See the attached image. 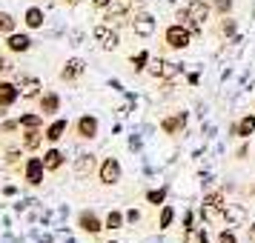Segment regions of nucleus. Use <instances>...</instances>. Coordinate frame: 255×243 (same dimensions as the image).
Listing matches in <instances>:
<instances>
[{
	"label": "nucleus",
	"mask_w": 255,
	"mask_h": 243,
	"mask_svg": "<svg viewBox=\"0 0 255 243\" xmlns=\"http://www.w3.org/2000/svg\"><path fill=\"white\" fill-rule=\"evenodd\" d=\"M127 12H129V0H112V6H106V14H104V20L106 26H112V29H118V26H124L127 23Z\"/></svg>",
	"instance_id": "obj_1"
},
{
	"label": "nucleus",
	"mask_w": 255,
	"mask_h": 243,
	"mask_svg": "<svg viewBox=\"0 0 255 243\" xmlns=\"http://www.w3.org/2000/svg\"><path fill=\"white\" fill-rule=\"evenodd\" d=\"M149 75L152 78H161V81H175L178 75H181V66L172 63V60H152L149 63Z\"/></svg>",
	"instance_id": "obj_2"
},
{
	"label": "nucleus",
	"mask_w": 255,
	"mask_h": 243,
	"mask_svg": "<svg viewBox=\"0 0 255 243\" xmlns=\"http://www.w3.org/2000/svg\"><path fill=\"white\" fill-rule=\"evenodd\" d=\"M163 40H166L172 49H186V46H189V40H192V32H189L186 26L175 23V26H169V29H166Z\"/></svg>",
	"instance_id": "obj_3"
},
{
	"label": "nucleus",
	"mask_w": 255,
	"mask_h": 243,
	"mask_svg": "<svg viewBox=\"0 0 255 243\" xmlns=\"http://www.w3.org/2000/svg\"><path fill=\"white\" fill-rule=\"evenodd\" d=\"M224 223L227 226H247L250 223V212L241 203H227V209H224Z\"/></svg>",
	"instance_id": "obj_4"
},
{
	"label": "nucleus",
	"mask_w": 255,
	"mask_h": 243,
	"mask_svg": "<svg viewBox=\"0 0 255 243\" xmlns=\"http://www.w3.org/2000/svg\"><path fill=\"white\" fill-rule=\"evenodd\" d=\"M92 35H95V40H98L104 49H109V52L121 46V37H118V32L112 29V26H106V23H104V26H95Z\"/></svg>",
	"instance_id": "obj_5"
},
{
	"label": "nucleus",
	"mask_w": 255,
	"mask_h": 243,
	"mask_svg": "<svg viewBox=\"0 0 255 243\" xmlns=\"http://www.w3.org/2000/svg\"><path fill=\"white\" fill-rule=\"evenodd\" d=\"M121 163L115 161V158H106L104 163H101V183L104 186H115L118 180H121Z\"/></svg>",
	"instance_id": "obj_6"
},
{
	"label": "nucleus",
	"mask_w": 255,
	"mask_h": 243,
	"mask_svg": "<svg viewBox=\"0 0 255 243\" xmlns=\"http://www.w3.org/2000/svg\"><path fill=\"white\" fill-rule=\"evenodd\" d=\"M43 172H46L43 158H29V161H26V183L29 186H40L43 183Z\"/></svg>",
	"instance_id": "obj_7"
},
{
	"label": "nucleus",
	"mask_w": 255,
	"mask_h": 243,
	"mask_svg": "<svg viewBox=\"0 0 255 243\" xmlns=\"http://www.w3.org/2000/svg\"><path fill=\"white\" fill-rule=\"evenodd\" d=\"M83 72H86V63H83L81 58H72V60H66V66L60 69V81L72 83V81H78Z\"/></svg>",
	"instance_id": "obj_8"
},
{
	"label": "nucleus",
	"mask_w": 255,
	"mask_h": 243,
	"mask_svg": "<svg viewBox=\"0 0 255 243\" xmlns=\"http://www.w3.org/2000/svg\"><path fill=\"white\" fill-rule=\"evenodd\" d=\"M17 97H20V89H17L14 83L0 81V115H3V109H9Z\"/></svg>",
	"instance_id": "obj_9"
},
{
	"label": "nucleus",
	"mask_w": 255,
	"mask_h": 243,
	"mask_svg": "<svg viewBox=\"0 0 255 243\" xmlns=\"http://www.w3.org/2000/svg\"><path fill=\"white\" fill-rule=\"evenodd\" d=\"M75 129H78V135H81L83 140H92L95 135H98V117H92V115H83V117H78V123H75Z\"/></svg>",
	"instance_id": "obj_10"
},
{
	"label": "nucleus",
	"mask_w": 255,
	"mask_h": 243,
	"mask_svg": "<svg viewBox=\"0 0 255 243\" xmlns=\"http://www.w3.org/2000/svg\"><path fill=\"white\" fill-rule=\"evenodd\" d=\"M132 29H135V35L138 37H149L152 32H155V17H152V14H138V17H135V20H132Z\"/></svg>",
	"instance_id": "obj_11"
},
{
	"label": "nucleus",
	"mask_w": 255,
	"mask_h": 243,
	"mask_svg": "<svg viewBox=\"0 0 255 243\" xmlns=\"http://www.w3.org/2000/svg\"><path fill=\"white\" fill-rule=\"evenodd\" d=\"M17 89H20V97H23V100H35V97H40V81H37V78H23Z\"/></svg>",
	"instance_id": "obj_12"
},
{
	"label": "nucleus",
	"mask_w": 255,
	"mask_h": 243,
	"mask_svg": "<svg viewBox=\"0 0 255 243\" xmlns=\"http://www.w3.org/2000/svg\"><path fill=\"white\" fill-rule=\"evenodd\" d=\"M253 132H255V115H244L241 120L232 126V135H235V138H250Z\"/></svg>",
	"instance_id": "obj_13"
},
{
	"label": "nucleus",
	"mask_w": 255,
	"mask_h": 243,
	"mask_svg": "<svg viewBox=\"0 0 255 243\" xmlns=\"http://www.w3.org/2000/svg\"><path fill=\"white\" fill-rule=\"evenodd\" d=\"M186 9H189V14H192V20L201 23V26H204V20L209 17V3H207V0H192Z\"/></svg>",
	"instance_id": "obj_14"
},
{
	"label": "nucleus",
	"mask_w": 255,
	"mask_h": 243,
	"mask_svg": "<svg viewBox=\"0 0 255 243\" xmlns=\"http://www.w3.org/2000/svg\"><path fill=\"white\" fill-rule=\"evenodd\" d=\"M92 169H95V155H78V158H75V174H78V177L92 174Z\"/></svg>",
	"instance_id": "obj_15"
},
{
	"label": "nucleus",
	"mask_w": 255,
	"mask_h": 243,
	"mask_svg": "<svg viewBox=\"0 0 255 243\" xmlns=\"http://www.w3.org/2000/svg\"><path fill=\"white\" fill-rule=\"evenodd\" d=\"M6 49H9V52H29V49H32V40H29V37L26 35H9L6 37Z\"/></svg>",
	"instance_id": "obj_16"
},
{
	"label": "nucleus",
	"mask_w": 255,
	"mask_h": 243,
	"mask_svg": "<svg viewBox=\"0 0 255 243\" xmlns=\"http://www.w3.org/2000/svg\"><path fill=\"white\" fill-rule=\"evenodd\" d=\"M78 223H81V229L89 232V235H98V232L104 229V223H101V220H98V215H92V212H83Z\"/></svg>",
	"instance_id": "obj_17"
},
{
	"label": "nucleus",
	"mask_w": 255,
	"mask_h": 243,
	"mask_svg": "<svg viewBox=\"0 0 255 243\" xmlns=\"http://www.w3.org/2000/svg\"><path fill=\"white\" fill-rule=\"evenodd\" d=\"M58 109H60V97L55 92L40 94V115H55Z\"/></svg>",
	"instance_id": "obj_18"
},
{
	"label": "nucleus",
	"mask_w": 255,
	"mask_h": 243,
	"mask_svg": "<svg viewBox=\"0 0 255 243\" xmlns=\"http://www.w3.org/2000/svg\"><path fill=\"white\" fill-rule=\"evenodd\" d=\"M43 166H46V172H58L60 166H63V152L49 149L46 155H43Z\"/></svg>",
	"instance_id": "obj_19"
},
{
	"label": "nucleus",
	"mask_w": 255,
	"mask_h": 243,
	"mask_svg": "<svg viewBox=\"0 0 255 243\" xmlns=\"http://www.w3.org/2000/svg\"><path fill=\"white\" fill-rule=\"evenodd\" d=\"M175 20H178L181 26H186V29H189L192 35H198V32L204 29L201 23H195V20H192V14H189V9H178V14H175Z\"/></svg>",
	"instance_id": "obj_20"
},
{
	"label": "nucleus",
	"mask_w": 255,
	"mask_h": 243,
	"mask_svg": "<svg viewBox=\"0 0 255 243\" xmlns=\"http://www.w3.org/2000/svg\"><path fill=\"white\" fill-rule=\"evenodd\" d=\"M66 129H69V123H66V120H55V123L46 129V140H49V143H58V140L66 135Z\"/></svg>",
	"instance_id": "obj_21"
},
{
	"label": "nucleus",
	"mask_w": 255,
	"mask_h": 243,
	"mask_svg": "<svg viewBox=\"0 0 255 243\" xmlns=\"http://www.w3.org/2000/svg\"><path fill=\"white\" fill-rule=\"evenodd\" d=\"M43 138H46V132H40V129H29L26 132V138H23V149H37L40 143H43Z\"/></svg>",
	"instance_id": "obj_22"
},
{
	"label": "nucleus",
	"mask_w": 255,
	"mask_h": 243,
	"mask_svg": "<svg viewBox=\"0 0 255 243\" xmlns=\"http://www.w3.org/2000/svg\"><path fill=\"white\" fill-rule=\"evenodd\" d=\"M184 123H186L184 115H175V117H166V120L161 123V129L166 132V135H178V132L184 129Z\"/></svg>",
	"instance_id": "obj_23"
},
{
	"label": "nucleus",
	"mask_w": 255,
	"mask_h": 243,
	"mask_svg": "<svg viewBox=\"0 0 255 243\" xmlns=\"http://www.w3.org/2000/svg\"><path fill=\"white\" fill-rule=\"evenodd\" d=\"M201 218L209 220V223H221V220H224V209H221V206H209V203H204V206H201Z\"/></svg>",
	"instance_id": "obj_24"
},
{
	"label": "nucleus",
	"mask_w": 255,
	"mask_h": 243,
	"mask_svg": "<svg viewBox=\"0 0 255 243\" xmlns=\"http://www.w3.org/2000/svg\"><path fill=\"white\" fill-rule=\"evenodd\" d=\"M26 26L29 29H40L43 26V9H37V6H32V9H26Z\"/></svg>",
	"instance_id": "obj_25"
},
{
	"label": "nucleus",
	"mask_w": 255,
	"mask_h": 243,
	"mask_svg": "<svg viewBox=\"0 0 255 243\" xmlns=\"http://www.w3.org/2000/svg\"><path fill=\"white\" fill-rule=\"evenodd\" d=\"M175 220V209L172 206H163L161 209V220H158V229H169Z\"/></svg>",
	"instance_id": "obj_26"
},
{
	"label": "nucleus",
	"mask_w": 255,
	"mask_h": 243,
	"mask_svg": "<svg viewBox=\"0 0 255 243\" xmlns=\"http://www.w3.org/2000/svg\"><path fill=\"white\" fill-rule=\"evenodd\" d=\"M104 226H106V229H121V226H124V215L112 209V212L106 215V223H104Z\"/></svg>",
	"instance_id": "obj_27"
},
{
	"label": "nucleus",
	"mask_w": 255,
	"mask_h": 243,
	"mask_svg": "<svg viewBox=\"0 0 255 243\" xmlns=\"http://www.w3.org/2000/svg\"><path fill=\"white\" fill-rule=\"evenodd\" d=\"M0 32H6V35L14 32V17L9 12H0Z\"/></svg>",
	"instance_id": "obj_28"
},
{
	"label": "nucleus",
	"mask_w": 255,
	"mask_h": 243,
	"mask_svg": "<svg viewBox=\"0 0 255 243\" xmlns=\"http://www.w3.org/2000/svg\"><path fill=\"white\" fill-rule=\"evenodd\" d=\"M184 243H209V241H207V235H204V232H198V229H186Z\"/></svg>",
	"instance_id": "obj_29"
},
{
	"label": "nucleus",
	"mask_w": 255,
	"mask_h": 243,
	"mask_svg": "<svg viewBox=\"0 0 255 243\" xmlns=\"http://www.w3.org/2000/svg\"><path fill=\"white\" fill-rule=\"evenodd\" d=\"M43 123V115H23L20 117V126L23 129H35V126H40Z\"/></svg>",
	"instance_id": "obj_30"
},
{
	"label": "nucleus",
	"mask_w": 255,
	"mask_h": 243,
	"mask_svg": "<svg viewBox=\"0 0 255 243\" xmlns=\"http://www.w3.org/2000/svg\"><path fill=\"white\" fill-rule=\"evenodd\" d=\"M146 63H149V55H146V52H138V55L132 58V69L143 72V69H146Z\"/></svg>",
	"instance_id": "obj_31"
},
{
	"label": "nucleus",
	"mask_w": 255,
	"mask_h": 243,
	"mask_svg": "<svg viewBox=\"0 0 255 243\" xmlns=\"http://www.w3.org/2000/svg\"><path fill=\"white\" fill-rule=\"evenodd\" d=\"M204 203H209V206H221V209H227V200H224V195H221V192L204 195Z\"/></svg>",
	"instance_id": "obj_32"
},
{
	"label": "nucleus",
	"mask_w": 255,
	"mask_h": 243,
	"mask_svg": "<svg viewBox=\"0 0 255 243\" xmlns=\"http://www.w3.org/2000/svg\"><path fill=\"white\" fill-rule=\"evenodd\" d=\"M163 197H166V189H152L149 195H146V200H149L152 206H158V203H163Z\"/></svg>",
	"instance_id": "obj_33"
},
{
	"label": "nucleus",
	"mask_w": 255,
	"mask_h": 243,
	"mask_svg": "<svg viewBox=\"0 0 255 243\" xmlns=\"http://www.w3.org/2000/svg\"><path fill=\"white\" fill-rule=\"evenodd\" d=\"M232 32H235V20H230V17H227V14H224V23L218 26V35H232Z\"/></svg>",
	"instance_id": "obj_34"
},
{
	"label": "nucleus",
	"mask_w": 255,
	"mask_h": 243,
	"mask_svg": "<svg viewBox=\"0 0 255 243\" xmlns=\"http://www.w3.org/2000/svg\"><path fill=\"white\" fill-rule=\"evenodd\" d=\"M215 9H218L221 14H227L232 9V0H215Z\"/></svg>",
	"instance_id": "obj_35"
},
{
	"label": "nucleus",
	"mask_w": 255,
	"mask_h": 243,
	"mask_svg": "<svg viewBox=\"0 0 255 243\" xmlns=\"http://www.w3.org/2000/svg\"><path fill=\"white\" fill-rule=\"evenodd\" d=\"M218 243H238V241H235V235H232V232H221Z\"/></svg>",
	"instance_id": "obj_36"
},
{
	"label": "nucleus",
	"mask_w": 255,
	"mask_h": 243,
	"mask_svg": "<svg viewBox=\"0 0 255 243\" xmlns=\"http://www.w3.org/2000/svg\"><path fill=\"white\" fill-rule=\"evenodd\" d=\"M127 220H129V223H138V220H140L138 209H129V212H127Z\"/></svg>",
	"instance_id": "obj_37"
},
{
	"label": "nucleus",
	"mask_w": 255,
	"mask_h": 243,
	"mask_svg": "<svg viewBox=\"0 0 255 243\" xmlns=\"http://www.w3.org/2000/svg\"><path fill=\"white\" fill-rule=\"evenodd\" d=\"M9 69H12V63H9L6 58H0V75H6Z\"/></svg>",
	"instance_id": "obj_38"
},
{
	"label": "nucleus",
	"mask_w": 255,
	"mask_h": 243,
	"mask_svg": "<svg viewBox=\"0 0 255 243\" xmlns=\"http://www.w3.org/2000/svg\"><path fill=\"white\" fill-rule=\"evenodd\" d=\"M92 6H98V9H106V6H112V0H92Z\"/></svg>",
	"instance_id": "obj_39"
},
{
	"label": "nucleus",
	"mask_w": 255,
	"mask_h": 243,
	"mask_svg": "<svg viewBox=\"0 0 255 243\" xmlns=\"http://www.w3.org/2000/svg\"><path fill=\"white\" fill-rule=\"evenodd\" d=\"M250 243H255V223H250Z\"/></svg>",
	"instance_id": "obj_40"
},
{
	"label": "nucleus",
	"mask_w": 255,
	"mask_h": 243,
	"mask_svg": "<svg viewBox=\"0 0 255 243\" xmlns=\"http://www.w3.org/2000/svg\"><path fill=\"white\" fill-rule=\"evenodd\" d=\"M63 3H66V6H78V3H81V0H63Z\"/></svg>",
	"instance_id": "obj_41"
},
{
	"label": "nucleus",
	"mask_w": 255,
	"mask_h": 243,
	"mask_svg": "<svg viewBox=\"0 0 255 243\" xmlns=\"http://www.w3.org/2000/svg\"><path fill=\"white\" fill-rule=\"evenodd\" d=\"M106 243H115V241H106Z\"/></svg>",
	"instance_id": "obj_42"
},
{
	"label": "nucleus",
	"mask_w": 255,
	"mask_h": 243,
	"mask_svg": "<svg viewBox=\"0 0 255 243\" xmlns=\"http://www.w3.org/2000/svg\"><path fill=\"white\" fill-rule=\"evenodd\" d=\"M253 192H255V186H253Z\"/></svg>",
	"instance_id": "obj_43"
}]
</instances>
